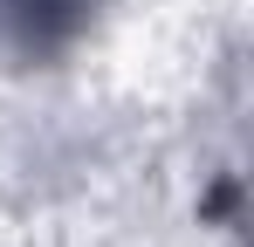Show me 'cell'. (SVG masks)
Listing matches in <instances>:
<instances>
[{
	"label": "cell",
	"instance_id": "obj_1",
	"mask_svg": "<svg viewBox=\"0 0 254 247\" xmlns=\"http://www.w3.org/2000/svg\"><path fill=\"white\" fill-rule=\"evenodd\" d=\"M89 21V0H0V28L21 55H55Z\"/></svg>",
	"mask_w": 254,
	"mask_h": 247
}]
</instances>
